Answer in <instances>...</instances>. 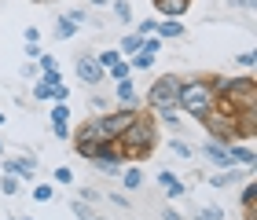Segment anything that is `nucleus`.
<instances>
[{
  "label": "nucleus",
  "instance_id": "nucleus-1",
  "mask_svg": "<svg viewBox=\"0 0 257 220\" xmlns=\"http://www.w3.org/2000/svg\"><path fill=\"white\" fill-rule=\"evenodd\" d=\"M118 147H121L125 161H144V158H151V154H155V147H158V125L140 114V118L118 136Z\"/></svg>",
  "mask_w": 257,
  "mask_h": 220
},
{
  "label": "nucleus",
  "instance_id": "nucleus-2",
  "mask_svg": "<svg viewBox=\"0 0 257 220\" xmlns=\"http://www.w3.org/2000/svg\"><path fill=\"white\" fill-rule=\"evenodd\" d=\"M213 103H217V92L209 88V81L195 77V81H184V85H180V99H177V107L188 114V118L202 121L206 114L213 110Z\"/></svg>",
  "mask_w": 257,
  "mask_h": 220
},
{
  "label": "nucleus",
  "instance_id": "nucleus-3",
  "mask_svg": "<svg viewBox=\"0 0 257 220\" xmlns=\"http://www.w3.org/2000/svg\"><path fill=\"white\" fill-rule=\"evenodd\" d=\"M202 125H206V132L213 136L217 143H231V140H239V114H224V110H209L206 118H202Z\"/></svg>",
  "mask_w": 257,
  "mask_h": 220
},
{
  "label": "nucleus",
  "instance_id": "nucleus-4",
  "mask_svg": "<svg viewBox=\"0 0 257 220\" xmlns=\"http://www.w3.org/2000/svg\"><path fill=\"white\" fill-rule=\"evenodd\" d=\"M180 85L184 81L180 77H173V74H162L155 85H151L147 92V107L151 110H166V107H177V99H180Z\"/></svg>",
  "mask_w": 257,
  "mask_h": 220
},
{
  "label": "nucleus",
  "instance_id": "nucleus-5",
  "mask_svg": "<svg viewBox=\"0 0 257 220\" xmlns=\"http://www.w3.org/2000/svg\"><path fill=\"white\" fill-rule=\"evenodd\" d=\"M70 136H74V150H77V154L85 158V161H92V158H96V147L110 140V136L103 132V125H99L96 118H92V121H85L77 132H70Z\"/></svg>",
  "mask_w": 257,
  "mask_h": 220
},
{
  "label": "nucleus",
  "instance_id": "nucleus-6",
  "mask_svg": "<svg viewBox=\"0 0 257 220\" xmlns=\"http://www.w3.org/2000/svg\"><path fill=\"white\" fill-rule=\"evenodd\" d=\"M136 118H140V110H136V107H121V110H103L96 121L103 125V132H107L110 140H118V136H121Z\"/></svg>",
  "mask_w": 257,
  "mask_h": 220
},
{
  "label": "nucleus",
  "instance_id": "nucleus-7",
  "mask_svg": "<svg viewBox=\"0 0 257 220\" xmlns=\"http://www.w3.org/2000/svg\"><path fill=\"white\" fill-rule=\"evenodd\" d=\"M74 74H77V81H85V85H103V77H107V70L96 63V55H77Z\"/></svg>",
  "mask_w": 257,
  "mask_h": 220
},
{
  "label": "nucleus",
  "instance_id": "nucleus-8",
  "mask_svg": "<svg viewBox=\"0 0 257 220\" xmlns=\"http://www.w3.org/2000/svg\"><path fill=\"white\" fill-rule=\"evenodd\" d=\"M4 172H8V176H19V180L33 183V176H37V158H33V154L8 158V161H4Z\"/></svg>",
  "mask_w": 257,
  "mask_h": 220
},
{
  "label": "nucleus",
  "instance_id": "nucleus-9",
  "mask_svg": "<svg viewBox=\"0 0 257 220\" xmlns=\"http://www.w3.org/2000/svg\"><path fill=\"white\" fill-rule=\"evenodd\" d=\"M228 161L231 165H246V169H253V161H257V154H253V147H246V143H228Z\"/></svg>",
  "mask_w": 257,
  "mask_h": 220
},
{
  "label": "nucleus",
  "instance_id": "nucleus-10",
  "mask_svg": "<svg viewBox=\"0 0 257 220\" xmlns=\"http://www.w3.org/2000/svg\"><path fill=\"white\" fill-rule=\"evenodd\" d=\"M246 176H250V169H235V165H228L224 172L209 176V183H213V187H231V183H239V180H246Z\"/></svg>",
  "mask_w": 257,
  "mask_h": 220
},
{
  "label": "nucleus",
  "instance_id": "nucleus-11",
  "mask_svg": "<svg viewBox=\"0 0 257 220\" xmlns=\"http://www.w3.org/2000/svg\"><path fill=\"white\" fill-rule=\"evenodd\" d=\"M202 158L206 161H213V165H220V169H228L231 161H228V147L224 143H217V140H209L206 147H202Z\"/></svg>",
  "mask_w": 257,
  "mask_h": 220
},
{
  "label": "nucleus",
  "instance_id": "nucleus-12",
  "mask_svg": "<svg viewBox=\"0 0 257 220\" xmlns=\"http://www.w3.org/2000/svg\"><path fill=\"white\" fill-rule=\"evenodd\" d=\"M191 0H155V8H158V15H166V19H180L184 11H188Z\"/></svg>",
  "mask_w": 257,
  "mask_h": 220
},
{
  "label": "nucleus",
  "instance_id": "nucleus-13",
  "mask_svg": "<svg viewBox=\"0 0 257 220\" xmlns=\"http://www.w3.org/2000/svg\"><path fill=\"white\" fill-rule=\"evenodd\" d=\"M114 96H118L121 107H136V103H140V96H136V88H133V81H128V77L114 85Z\"/></svg>",
  "mask_w": 257,
  "mask_h": 220
},
{
  "label": "nucleus",
  "instance_id": "nucleus-14",
  "mask_svg": "<svg viewBox=\"0 0 257 220\" xmlns=\"http://www.w3.org/2000/svg\"><path fill=\"white\" fill-rule=\"evenodd\" d=\"M121 183H125V191H140L144 187V169H121Z\"/></svg>",
  "mask_w": 257,
  "mask_h": 220
},
{
  "label": "nucleus",
  "instance_id": "nucleus-15",
  "mask_svg": "<svg viewBox=\"0 0 257 220\" xmlns=\"http://www.w3.org/2000/svg\"><path fill=\"white\" fill-rule=\"evenodd\" d=\"M70 209H74V216H77V220H107L103 213H96V209H92L88 202H81V198H77L74 205H70Z\"/></svg>",
  "mask_w": 257,
  "mask_h": 220
},
{
  "label": "nucleus",
  "instance_id": "nucleus-16",
  "mask_svg": "<svg viewBox=\"0 0 257 220\" xmlns=\"http://www.w3.org/2000/svg\"><path fill=\"white\" fill-rule=\"evenodd\" d=\"M81 26H77V22H70L66 15L59 19V22H55V41H70V37H74V33H77Z\"/></svg>",
  "mask_w": 257,
  "mask_h": 220
},
{
  "label": "nucleus",
  "instance_id": "nucleus-17",
  "mask_svg": "<svg viewBox=\"0 0 257 220\" xmlns=\"http://www.w3.org/2000/svg\"><path fill=\"white\" fill-rule=\"evenodd\" d=\"M92 165H96V172H103V176H121V161H103V158H96L92 161Z\"/></svg>",
  "mask_w": 257,
  "mask_h": 220
},
{
  "label": "nucleus",
  "instance_id": "nucleus-18",
  "mask_svg": "<svg viewBox=\"0 0 257 220\" xmlns=\"http://www.w3.org/2000/svg\"><path fill=\"white\" fill-rule=\"evenodd\" d=\"M140 44H144V37H140V33H128V37L118 44V52H121V55H136V52H140Z\"/></svg>",
  "mask_w": 257,
  "mask_h": 220
},
{
  "label": "nucleus",
  "instance_id": "nucleus-19",
  "mask_svg": "<svg viewBox=\"0 0 257 220\" xmlns=\"http://www.w3.org/2000/svg\"><path fill=\"white\" fill-rule=\"evenodd\" d=\"M151 66H155V55L151 52H136L133 63H128V70H151Z\"/></svg>",
  "mask_w": 257,
  "mask_h": 220
},
{
  "label": "nucleus",
  "instance_id": "nucleus-20",
  "mask_svg": "<svg viewBox=\"0 0 257 220\" xmlns=\"http://www.w3.org/2000/svg\"><path fill=\"white\" fill-rule=\"evenodd\" d=\"M155 30H158V37H169V41H173V37H180V33H184V26H180V22H173V19H169V22H158Z\"/></svg>",
  "mask_w": 257,
  "mask_h": 220
},
{
  "label": "nucleus",
  "instance_id": "nucleus-21",
  "mask_svg": "<svg viewBox=\"0 0 257 220\" xmlns=\"http://www.w3.org/2000/svg\"><path fill=\"white\" fill-rule=\"evenodd\" d=\"M114 19H118L121 26L133 22V8H128V0H114Z\"/></svg>",
  "mask_w": 257,
  "mask_h": 220
},
{
  "label": "nucleus",
  "instance_id": "nucleus-22",
  "mask_svg": "<svg viewBox=\"0 0 257 220\" xmlns=\"http://www.w3.org/2000/svg\"><path fill=\"white\" fill-rule=\"evenodd\" d=\"M118 59H121V52H118V48H107V52H99V55H96V63L103 66V70H110V66L118 63Z\"/></svg>",
  "mask_w": 257,
  "mask_h": 220
},
{
  "label": "nucleus",
  "instance_id": "nucleus-23",
  "mask_svg": "<svg viewBox=\"0 0 257 220\" xmlns=\"http://www.w3.org/2000/svg\"><path fill=\"white\" fill-rule=\"evenodd\" d=\"M52 198H55L52 183H37V187H33V202H52Z\"/></svg>",
  "mask_w": 257,
  "mask_h": 220
},
{
  "label": "nucleus",
  "instance_id": "nucleus-24",
  "mask_svg": "<svg viewBox=\"0 0 257 220\" xmlns=\"http://www.w3.org/2000/svg\"><path fill=\"white\" fill-rule=\"evenodd\" d=\"M0 191H4V194H19V191H22L19 176H8V172H4V180H0Z\"/></svg>",
  "mask_w": 257,
  "mask_h": 220
},
{
  "label": "nucleus",
  "instance_id": "nucleus-25",
  "mask_svg": "<svg viewBox=\"0 0 257 220\" xmlns=\"http://www.w3.org/2000/svg\"><path fill=\"white\" fill-rule=\"evenodd\" d=\"M128 74H133V70H128V63H125V59H118V63L110 66V77H114V81H125Z\"/></svg>",
  "mask_w": 257,
  "mask_h": 220
},
{
  "label": "nucleus",
  "instance_id": "nucleus-26",
  "mask_svg": "<svg viewBox=\"0 0 257 220\" xmlns=\"http://www.w3.org/2000/svg\"><path fill=\"white\" fill-rule=\"evenodd\" d=\"M52 121H70V107L66 103H55L52 107Z\"/></svg>",
  "mask_w": 257,
  "mask_h": 220
},
{
  "label": "nucleus",
  "instance_id": "nucleus-27",
  "mask_svg": "<svg viewBox=\"0 0 257 220\" xmlns=\"http://www.w3.org/2000/svg\"><path fill=\"white\" fill-rule=\"evenodd\" d=\"M66 19L77 22V26H85V22H88V11H85V8H74V11H66Z\"/></svg>",
  "mask_w": 257,
  "mask_h": 220
},
{
  "label": "nucleus",
  "instance_id": "nucleus-28",
  "mask_svg": "<svg viewBox=\"0 0 257 220\" xmlns=\"http://www.w3.org/2000/svg\"><path fill=\"white\" fill-rule=\"evenodd\" d=\"M33 99H52V85L37 81V85H33Z\"/></svg>",
  "mask_w": 257,
  "mask_h": 220
},
{
  "label": "nucleus",
  "instance_id": "nucleus-29",
  "mask_svg": "<svg viewBox=\"0 0 257 220\" xmlns=\"http://www.w3.org/2000/svg\"><path fill=\"white\" fill-rule=\"evenodd\" d=\"M52 132H55V140H70V125L66 121H52Z\"/></svg>",
  "mask_w": 257,
  "mask_h": 220
},
{
  "label": "nucleus",
  "instance_id": "nucleus-30",
  "mask_svg": "<svg viewBox=\"0 0 257 220\" xmlns=\"http://www.w3.org/2000/svg\"><path fill=\"white\" fill-rule=\"evenodd\" d=\"M169 147H173V150H177V154H180V158H191V154H195V150H191L188 143H184V140H169Z\"/></svg>",
  "mask_w": 257,
  "mask_h": 220
},
{
  "label": "nucleus",
  "instance_id": "nucleus-31",
  "mask_svg": "<svg viewBox=\"0 0 257 220\" xmlns=\"http://www.w3.org/2000/svg\"><path fill=\"white\" fill-rule=\"evenodd\" d=\"M242 205H257V191H253V183H246L242 187V198H239Z\"/></svg>",
  "mask_w": 257,
  "mask_h": 220
},
{
  "label": "nucleus",
  "instance_id": "nucleus-32",
  "mask_svg": "<svg viewBox=\"0 0 257 220\" xmlns=\"http://www.w3.org/2000/svg\"><path fill=\"white\" fill-rule=\"evenodd\" d=\"M37 66H41V74H48V70H59V63H55L52 55H41V59H37Z\"/></svg>",
  "mask_w": 257,
  "mask_h": 220
},
{
  "label": "nucleus",
  "instance_id": "nucleus-33",
  "mask_svg": "<svg viewBox=\"0 0 257 220\" xmlns=\"http://www.w3.org/2000/svg\"><path fill=\"white\" fill-rule=\"evenodd\" d=\"M66 96H70L66 85H52V99H55V103H66Z\"/></svg>",
  "mask_w": 257,
  "mask_h": 220
},
{
  "label": "nucleus",
  "instance_id": "nucleus-34",
  "mask_svg": "<svg viewBox=\"0 0 257 220\" xmlns=\"http://www.w3.org/2000/svg\"><path fill=\"white\" fill-rule=\"evenodd\" d=\"M155 26H158L155 19H144V22H140V30H136V33H140V37H151V33H155Z\"/></svg>",
  "mask_w": 257,
  "mask_h": 220
},
{
  "label": "nucleus",
  "instance_id": "nucleus-35",
  "mask_svg": "<svg viewBox=\"0 0 257 220\" xmlns=\"http://www.w3.org/2000/svg\"><path fill=\"white\" fill-rule=\"evenodd\" d=\"M253 63H257V55H253V52H239V66H246V70H253Z\"/></svg>",
  "mask_w": 257,
  "mask_h": 220
},
{
  "label": "nucleus",
  "instance_id": "nucleus-36",
  "mask_svg": "<svg viewBox=\"0 0 257 220\" xmlns=\"http://www.w3.org/2000/svg\"><path fill=\"white\" fill-rule=\"evenodd\" d=\"M195 220H220V209H198Z\"/></svg>",
  "mask_w": 257,
  "mask_h": 220
},
{
  "label": "nucleus",
  "instance_id": "nucleus-37",
  "mask_svg": "<svg viewBox=\"0 0 257 220\" xmlns=\"http://www.w3.org/2000/svg\"><path fill=\"white\" fill-rule=\"evenodd\" d=\"M166 194H169V198H180V194H184V183H180V180H173L169 187H166Z\"/></svg>",
  "mask_w": 257,
  "mask_h": 220
},
{
  "label": "nucleus",
  "instance_id": "nucleus-38",
  "mask_svg": "<svg viewBox=\"0 0 257 220\" xmlns=\"http://www.w3.org/2000/svg\"><path fill=\"white\" fill-rule=\"evenodd\" d=\"M55 180H59V183H74V172H70V169H55Z\"/></svg>",
  "mask_w": 257,
  "mask_h": 220
},
{
  "label": "nucleus",
  "instance_id": "nucleus-39",
  "mask_svg": "<svg viewBox=\"0 0 257 220\" xmlns=\"http://www.w3.org/2000/svg\"><path fill=\"white\" fill-rule=\"evenodd\" d=\"M41 55H44V52H41V44H26V59H33V63H37Z\"/></svg>",
  "mask_w": 257,
  "mask_h": 220
},
{
  "label": "nucleus",
  "instance_id": "nucleus-40",
  "mask_svg": "<svg viewBox=\"0 0 257 220\" xmlns=\"http://www.w3.org/2000/svg\"><path fill=\"white\" fill-rule=\"evenodd\" d=\"M81 202H99V191L96 187H85V191H81Z\"/></svg>",
  "mask_w": 257,
  "mask_h": 220
},
{
  "label": "nucleus",
  "instance_id": "nucleus-41",
  "mask_svg": "<svg viewBox=\"0 0 257 220\" xmlns=\"http://www.w3.org/2000/svg\"><path fill=\"white\" fill-rule=\"evenodd\" d=\"M162 216H166V220H184L177 209H173V205H166V209H162Z\"/></svg>",
  "mask_w": 257,
  "mask_h": 220
},
{
  "label": "nucleus",
  "instance_id": "nucleus-42",
  "mask_svg": "<svg viewBox=\"0 0 257 220\" xmlns=\"http://www.w3.org/2000/svg\"><path fill=\"white\" fill-rule=\"evenodd\" d=\"M242 216H246V220H257V205H242Z\"/></svg>",
  "mask_w": 257,
  "mask_h": 220
},
{
  "label": "nucleus",
  "instance_id": "nucleus-43",
  "mask_svg": "<svg viewBox=\"0 0 257 220\" xmlns=\"http://www.w3.org/2000/svg\"><path fill=\"white\" fill-rule=\"evenodd\" d=\"M231 4H235V8H246V11H253V4H257V0H231Z\"/></svg>",
  "mask_w": 257,
  "mask_h": 220
},
{
  "label": "nucleus",
  "instance_id": "nucleus-44",
  "mask_svg": "<svg viewBox=\"0 0 257 220\" xmlns=\"http://www.w3.org/2000/svg\"><path fill=\"white\" fill-rule=\"evenodd\" d=\"M88 4H92V8H107L110 0H88Z\"/></svg>",
  "mask_w": 257,
  "mask_h": 220
},
{
  "label": "nucleus",
  "instance_id": "nucleus-45",
  "mask_svg": "<svg viewBox=\"0 0 257 220\" xmlns=\"http://www.w3.org/2000/svg\"><path fill=\"white\" fill-rule=\"evenodd\" d=\"M0 125H4V110H0Z\"/></svg>",
  "mask_w": 257,
  "mask_h": 220
},
{
  "label": "nucleus",
  "instance_id": "nucleus-46",
  "mask_svg": "<svg viewBox=\"0 0 257 220\" xmlns=\"http://www.w3.org/2000/svg\"><path fill=\"white\" fill-rule=\"evenodd\" d=\"M0 154H4V143H0Z\"/></svg>",
  "mask_w": 257,
  "mask_h": 220
},
{
  "label": "nucleus",
  "instance_id": "nucleus-47",
  "mask_svg": "<svg viewBox=\"0 0 257 220\" xmlns=\"http://www.w3.org/2000/svg\"><path fill=\"white\" fill-rule=\"evenodd\" d=\"M33 4H44V0H33Z\"/></svg>",
  "mask_w": 257,
  "mask_h": 220
},
{
  "label": "nucleus",
  "instance_id": "nucleus-48",
  "mask_svg": "<svg viewBox=\"0 0 257 220\" xmlns=\"http://www.w3.org/2000/svg\"><path fill=\"white\" fill-rule=\"evenodd\" d=\"M22 220H33V216H22Z\"/></svg>",
  "mask_w": 257,
  "mask_h": 220
}]
</instances>
